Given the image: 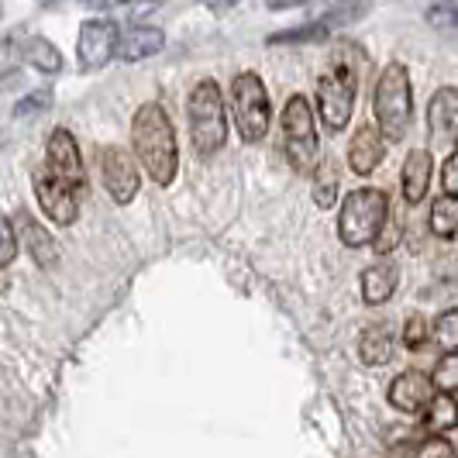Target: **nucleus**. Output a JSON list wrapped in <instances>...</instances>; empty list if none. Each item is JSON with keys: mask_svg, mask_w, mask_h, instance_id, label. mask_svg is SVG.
<instances>
[{"mask_svg": "<svg viewBox=\"0 0 458 458\" xmlns=\"http://www.w3.org/2000/svg\"><path fill=\"white\" fill-rule=\"evenodd\" d=\"M435 396H437L435 376H428V372H420V369L400 372L390 386V403L403 413H424L435 403Z\"/></svg>", "mask_w": 458, "mask_h": 458, "instance_id": "obj_14", "label": "nucleus"}, {"mask_svg": "<svg viewBox=\"0 0 458 458\" xmlns=\"http://www.w3.org/2000/svg\"><path fill=\"white\" fill-rule=\"evenodd\" d=\"M156 4H159V0H128V7H131L128 14H131V18H138V14H148Z\"/></svg>", "mask_w": 458, "mask_h": 458, "instance_id": "obj_34", "label": "nucleus"}, {"mask_svg": "<svg viewBox=\"0 0 458 458\" xmlns=\"http://www.w3.org/2000/svg\"><path fill=\"white\" fill-rule=\"evenodd\" d=\"M359 283H362V300H366L369 307H379V303H386L396 293L400 273H396V266H393L390 259H383V262H372L369 269H362Z\"/></svg>", "mask_w": 458, "mask_h": 458, "instance_id": "obj_17", "label": "nucleus"}, {"mask_svg": "<svg viewBox=\"0 0 458 458\" xmlns=\"http://www.w3.org/2000/svg\"><path fill=\"white\" fill-rule=\"evenodd\" d=\"M435 386L441 393H458V352H452V355H441V362H437L435 369Z\"/></svg>", "mask_w": 458, "mask_h": 458, "instance_id": "obj_29", "label": "nucleus"}, {"mask_svg": "<svg viewBox=\"0 0 458 458\" xmlns=\"http://www.w3.org/2000/svg\"><path fill=\"white\" fill-rule=\"evenodd\" d=\"M441 190L445 197H458V148L448 152V159L441 165Z\"/></svg>", "mask_w": 458, "mask_h": 458, "instance_id": "obj_30", "label": "nucleus"}, {"mask_svg": "<svg viewBox=\"0 0 458 458\" xmlns=\"http://www.w3.org/2000/svg\"><path fill=\"white\" fill-rule=\"evenodd\" d=\"M186 114H190V138H193L197 156H204V159L217 156L228 141V114H225L221 87L214 80H200L190 93Z\"/></svg>", "mask_w": 458, "mask_h": 458, "instance_id": "obj_5", "label": "nucleus"}, {"mask_svg": "<svg viewBox=\"0 0 458 458\" xmlns=\"http://www.w3.org/2000/svg\"><path fill=\"white\" fill-rule=\"evenodd\" d=\"M0 234H4V255H0V262H4V266H11V262H14V255H18V238H14V221H11V217H4Z\"/></svg>", "mask_w": 458, "mask_h": 458, "instance_id": "obj_31", "label": "nucleus"}, {"mask_svg": "<svg viewBox=\"0 0 458 458\" xmlns=\"http://www.w3.org/2000/svg\"><path fill=\"white\" fill-rule=\"evenodd\" d=\"M165 48V35L159 28H131L121 35V46H117V59L124 63H141V59H152Z\"/></svg>", "mask_w": 458, "mask_h": 458, "instance_id": "obj_18", "label": "nucleus"}, {"mask_svg": "<svg viewBox=\"0 0 458 458\" xmlns=\"http://www.w3.org/2000/svg\"><path fill=\"white\" fill-rule=\"evenodd\" d=\"M273 11H286V7H300V4H310V0H266Z\"/></svg>", "mask_w": 458, "mask_h": 458, "instance_id": "obj_35", "label": "nucleus"}, {"mask_svg": "<svg viewBox=\"0 0 458 458\" xmlns=\"http://www.w3.org/2000/svg\"><path fill=\"white\" fill-rule=\"evenodd\" d=\"M400 242V221L390 214V221H386V228H383V234H379V242H376V252L379 255H386Z\"/></svg>", "mask_w": 458, "mask_h": 458, "instance_id": "obj_32", "label": "nucleus"}, {"mask_svg": "<svg viewBox=\"0 0 458 458\" xmlns=\"http://www.w3.org/2000/svg\"><path fill=\"white\" fill-rule=\"evenodd\" d=\"M420 417H424V431H428V435L445 437V431L458 428V403H455V396H448V393H437L435 403H431L428 411L420 413Z\"/></svg>", "mask_w": 458, "mask_h": 458, "instance_id": "obj_22", "label": "nucleus"}, {"mask_svg": "<svg viewBox=\"0 0 458 458\" xmlns=\"http://www.w3.org/2000/svg\"><path fill=\"white\" fill-rule=\"evenodd\" d=\"M131 145L145 173L159 186H169L180 169V148H176V131L173 121L159 104H141L131 117Z\"/></svg>", "mask_w": 458, "mask_h": 458, "instance_id": "obj_2", "label": "nucleus"}, {"mask_svg": "<svg viewBox=\"0 0 458 458\" xmlns=\"http://www.w3.org/2000/svg\"><path fill=\"white\" fill-rule=\"evenodd\" d=\"M359 359L366 366H386L393 359V331L390 324H369L359 335Z\"/></svg>", "mask_w": 458, "mask_h": 458, "instance_id": "obj_19", "label": "nucleus"}, {"mask_svg": "<svg viewBox=\"0 0 458 458\" xmlns=\"http://www.w3.org/2000/svg\"><path fill=\"white\" fill-rule=\"evenodd\" d=\"M362 7H366V0H338V7L327 11L318 21L300 24V28H286V31H279V35H269V46H293V42H318V38H327L335 28L362 18Z\"/></svg>", "mask_w": 458, "mask_h": 458, "instance_id": "obj_11", "label": "nucleus"}, {"mask_svg": "<svg viewBox=\"0 0 458 458\" xmlns=\"http://www.w3.org/2000/svg\"><path fill=\"white\" fill-rule=\"evenodd\" d=\"M431 231L441 242H452L458 234V197H437L431 204Z\"/></svg>", "mask_w": 458, "mask_h": 458, "instance_id": "obj_24", "label": "nucleus"}, {"mask_svg": "<svg viewBox=\"0 0 458 458\" xmlns=\"http://www.w3.org/2000/svg\"><path fill=\"white\" fill-rule=\"evenodd\" d=\"M21 234H24V245H28L31 259H35L42 269H52V266L59 262V245H55V238H52V234H48V231L38 225V221L24 217Z\"/></svg>", "mask_w": 458, "mask_h": 458, "instance_id": "obj_21", "label": "nucleus"}, {"mask_svg": "<svg viewBox=\"0 0 458 458\" xmlns=\"http://www.w3.org/2000/svg\"><path fill=\"white\" fill-rule=\"evenodd\" d=\"M314 204L318 207H327L335 204V197H338V169H335V162H321L318 169H314Z\"/></svg>", "mask_w": 458, "mask_h": 458, "instance_id": "obj_25", "label": "nucleus"}, {"mask_svg": "<svg viewBox=\"0 0 458 458\" xmlns=\"http://www.w3.org/2000/svg\"><path fill=\"white\" fill-rule=\"evenodd\" d=\"M231 111H234V124L238 135L249 145H259L269 135L273 124V107H269V93L262 87V80L255 72H238L231 83Z\"/></svg>", "mask_w": 458, "mask_h": 458, "instance_id": "obj_6", "label": "nucleus"}, {"mask_svg": "<svg viewBox=\"0 0 458 458\" xmlns=\"http://www.w3.org/2000/svg\"><path fill=\"white\" fill-rule=\"evenodd\" d=\"M431 342H435L445 355L458 352V310H445V314H437L435 327H431Z\"/></svg>", "mask_w": 458, "mask_h": 458, "instance_id": "obj_26", "label": "nucleus"}, {"mask_svg": "<svg viewBox=\"0 0 458 458\" xmlns=\"http://www.w3.org/2000/svg\"><path fill=\"white\" fill-rule=\"evenodd\" d=\"M21 55L28 59V66H38L42 72H59L63 69V55H59V48L46 42L42 35H28L21 38Z\"/></svg>", "mask_w": 458, "mask_h": 458, "instance_id": "obj_23", "label": "nucleus"}, {"mask_svg": "<svg viewBox=\"0 0 458 458\" xmlns=\"http://www.w3.org/2000/svg\"><path fill=\"white\" fill-rule=\"evenodd\" d=\"M204 4L210 7V11H231L238 0H204Z\"/></svg>", "mask_w": 458, "mask_h": 458, "instance_id": "obj_36", "label": "nucleus"}, {"mask_svg": "<svg viewBox=\"0 0 458 458\" xmlns=\"http://www.w3.org/2000/svg\"><path fill=\"white\" fill-rule=\"evenodd\" d=\"M428 342H431V324H428V318H424V314L407 318V324H403V344H407L411 352H420Z\"/></svg>", "mask_w": 458, "mask_h": 458, "instance_id": "obj_28", "label": "nucleus"}, {"mask_svg": "<svg viewBox=\"0 0 458 458\" xmlns=\"http://www.w3.org/2000/svg\"><path fill=\"white\" fill-rule=\"evenodd\" d=\"M400 186H403V200L407 204H420L428 197V186H431V152L428 148H413L411 156L403 159Z\"/></svg>", "mask_w": 458, "mask_h": 458, "instance_id": "obj_16", "label": "nucleus"}, {"mask_svg": "<svg viewBox=\"0 0 458 458\" xmlns=\"http://www.w3.org/2000/svg\"><path fill=\"white\" fill-rule=\"evenodd\" d=\"M390 458H455V445L437 435L407 437V441H396L393 445Z\"/></svg>", "mask_w": 458, "mask_h": 458, "instance_id": "obj_20", "label": "nucleus"}, {"mask_svg": "<svg viewBox=\"0 0 458 458\" xmlns=\"http://www.w3.org/2000/svg\"><path fill=\"white\" fill-rule=\"evenodd\" d=\"M372 111H376V124L386 135V141H403L407 138L413 121V87L411 72L403 63H390L383 69L376 93H372Z\"/></svg>", "mask_w": 458, "mask_h": 458, "instance_id": "obj_4", "label": "nucleus"}, {"mask_svg": "<svg viewBox=\"0 0 458 458\" xmlns=\"http://www.w3.org/2000/svg\"><path fill=\"white\" fill-rule=\"evenodd\" d=\"M362 63L366 55L355 46L335 48L331 63L318 80V107H321V121L331 135H338L348 128L352 111H355V90H359V80H362Z\"/></svg>", "mask_w": 458, "mask_h": 458, "instance_id": "obj_1", "label": "nucleus"}, {"mask_svg": "<svg viewBox=\"0 0 458 458\" xmlns=\"http://www.w3.org/2000/svg\"><path fill=\"white\" fill-rule=\"evenodd\" d=\"M35 200L42 207V214H46L48 221H55L59 228H69V225H76V217H80V204H76V190H69L63 180H55L48 169H35Z\"/></svg>", "mask_w": 458, "mask_h": 458, "instance_id": "obj_9", "label": "nucleus"}, {"mask_svg": "<svg viewBox=\"0 0 458 458\" xmlns=\"http://www.w3.org/2000/svg\"><path fill=\"white\" fill-rule=\"evenodd\" d=\"M428 141L431 148H458V87H441L428 104Z\"/></svg>", "mask_w": 458, "mask_h": 458, "instance_id": "obj_12", "label": "nucleus"}, {"mask_svg": "<svg viewBox=\"0 0 458 458\" xmlns=\"http://www.w3.org/2000/svg\"><path fill=\"white\" fill-rule=\"evenodd\" d=\"M383 156H386V135L379 128H372V124H362L355 131V138H352V145H348V165H352V173L369 176L383 162Z\"/></svg>", "mask_w": 458, "mask_h": 458, "instance_id": "obj_15", "label": "nucleus"}, {"mask_svg": "<svg viewBox=\"0 0 458 458\" xmlns=\"http://www.w3.org/2000/svg\"><path fill=\"white\" fill-rule=\"evenodd\" d=\"M121 46V35H117V24L107 21V18H93L80 28V46H76V55H80V66L83 69H100L107 66V59L117 52Z\"/></svg>", "mask_w": 458, "mask_h": 458, "instance_id": "obj_13", "label": "nucleus"}, {"mask_svg": "<svg viewBox=\"0 0 458 458\" xmlns=\"http://www.w3.org/2000/svg\"><path fill=\"white\" fill-rule=\"evenodd\" d=\"M283 148H286V159L297 173H314L321 162H318V128H314V114H310V104L307 97L293 93L283 107Z\"/></svg>", "mask_w": 458, "mask_h": 458, "instance_id": "obj_7", "label": "nucleus"}, {"mask_svg": "<svg viewBox=\"0 0 458 458\" xmlns=\"http://www.w3.org/2000/svg\"><path fill=\"white\" fill-rule=\"evenodd\" d=\"M428 24H431L435 31H445V35H458V4L455 0H445V4L428 7Z\"/></svg>", "mask_w": 458, "mask_h": 458, "instance_id": "obj_27", "label": "nucleus"}, {"mask_svg": "<svg viewBox=\"0 0 458 458\" xmlns=\"http://www.w3.org/2000/svg\"><path fill=\"white\" fill-rule=\"evenodd\" d=\"M46 169L55 176V180H63L69 190H76V193H83L87 190V169H83V156H80V145H76V138L69 135L66 128H55L46 141Z\"/></svg>", "mask_w": 458, "mask_h": 458, "instance_id": "obj_8", "label": "nucleus"}, {"mask_svg": "<svg viewBox=\"0 0 458 458\" xmlns=\"http://www.w3.org/2000/svg\"><path fill=\"white\" fill-rule=\"evenodd\" d=\"M100 176H104V186H107L114 204H131L138 197L141 180H138V165L128 148H117V145L104 148L100 152Z\"/></svg>", "mask_w": 458, "mask_h": 458, "instance_id": "obj_10", "label": "nucleus"}, {"mask_svg": "<svg viewBox=\"0 0 458 458\" xmlns=\"http://www.w3.org/2000/svg\"><path fill=\"white\" fill-rule=\"evenodd\" d=\"M42 107H48V90H38L35 97H28V100H21V104L14 107V114H18V117H24V114L31 117V114H38Z\"/></svg>", "mask_w": 458, "mask_h": 458, "instance_id": "obj_33", "label": "nucleus"}, {"mask_svg": "<svg viewBox=\"0 0 458 458\" xmlns=\"http://www.w3.org/2000/svg\"><path fill=\"white\" fill-rule=\"evenodd\" d=\"M390 193H383L376 186L352 190L344 197L342 210H338V238L348 249L376 245L383 228H386V221H390Z\"/></svg>", "mask_w": 458, "mask_h": 458, "instance_id": "obj_3", "label": "nucleus"}]
</instances>
